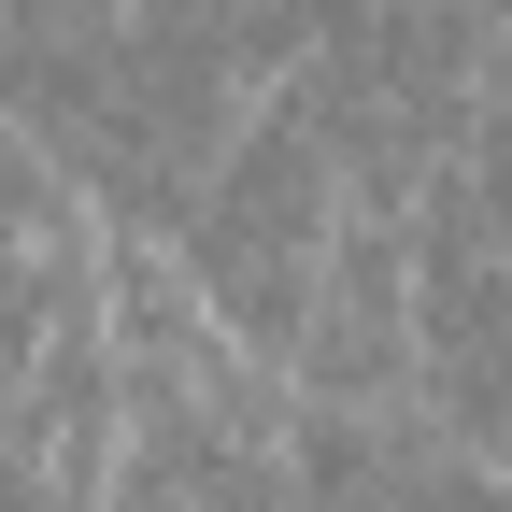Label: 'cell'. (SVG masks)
I'll return each instance as SVG.
<instances>
[{
    "instance_id": "3",
    "label": "cell",
    "mask_w": 512,
    "mask_h": 512,
    "mask_svg": "<svg viewBox=\"0 0 512 512\" xmlns=\"http://www.w3.org/2000/svg\"><path fill=\"white\" fill-rule=\"evenodd\" d=\"M456 185L484 200V228L512 242V57L484 72V100H470V143H456Z\"/></svg>"
},
{
    "instance_id": "1",
    "label": "cell",
    "mask_w": 512,
    "mask_h": 512,
    "mask_svg": "<svg viewBox=\"0 0 512 512\" xmlns=\"http://www.w3.org/2000/svg\"><path fill=\"white\" fill-rule=\"evenodd\" d=\"M498 57H512L498 0H356V15L285 72V100L313 114V143H328L356 214H413L427 185L456 171L470 100H484Z\"/></svg>"
},
{
    "instance_id": "2",
    "label": "cell",
    "mask_w": 512,
    "mask_h": 512,
    "mask_svg": "<svg viewBox=\"0 0 512 512\" xmlns=\"http://www.w3.org/2000/svg\"><path fill=\"white\" fill-rule=\"evenodd\" d=\"M328 242H342V171L313 143V114L271 86V114H242V143L214 157L200 214H185V285L242 356H299L313 328V285H328Z\"/></svg>"
}]
</instances>
